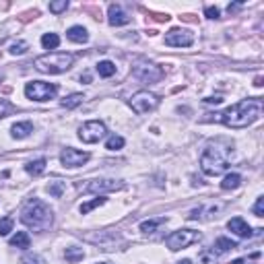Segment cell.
<instances>
[{
  "label": "cell",
  "instance_id": "cell-1",
  "mask_svg": "<svg viewBox=\"0 0 264 264\" xmlns=\"http://www.w3.org/2000/svg\"><path fill=\"white\" fill-rule=\"evenodd\" d=\"M231 149H233V145L227 139L211 141L200 155V169L206 176H221L227 169L229 157H231Z\"/></svg>",
  "mask_w": 264,
  "mask_h": 264
},
{
  "label": "cell",
  "instance_id": "cell-2",
  "mask_svg": "<svg viewBox=\"0 0 264 264\" xmlns=\"http://www.w3.org/2000/svg\"><path fill=\"white\" fill-rule=\"evenodd\" d=\"M260 113H262V101H260V97H256V99H244V101L235 103V106L227 108L219 116L227 128L239 130V128L250 126L252 122H256L260 118Z\"/></svg>",
  "mask_w": 264,
  "mask_h": 264
},
{
  "label": "cell",
  "instance_id": "cell-3",
  "mask_svg": "<svg viewBox=\"0 0 264 264\" xmlns=\"http://www.w3.org/2000/svg\"><path fill=\"white\" fill-rule=\"evenodd\" d=\"M21 221L27 227H31L33 231H45L54 223V213L45 202L39 198H31L25 202V206L21 209Z\"/></svg>",
  "mask_w": 264,
  "mask_h": 264
},
{
  "label": "cell",
  "instance_id": "cell-4",
  "mask_svg": "<svg viewBox=\"0 0 264 264\" xmlns=\"http://www.w3.org/2000/svg\"><path fill=\"white\" fill-rule=\"evenodd\" d=\"M36 68L39 73L45 75H62L68 68H73L75 64V56L66 54V52H54V54H43L39 58H36Z\"/></svg>",
  "mask_w": 264,
  "mask_h": 264
},
{
  "label": "cell",
  "instance_id": "cell-5",
  "mask_svg": "<svg viewBox=\"0 0 264 264\" xmlns=\"http://www.w3.org/2000/svg\"><path fill=\"white\" fill-rule=\"evenodd\" d=\"M200 237H202L200 231H194V229H178V231H174L165 239V246L169 250L178 252V250H184V248L200 242Z\"/></svg>",
  "mask_w": 264,
  "mask_h": 264
},
{
  "label": "cell",
  "instance_id": "cell-6",
  "mask_svg": "<svg viewBox=\"0 0 264 264\" xmlns=\"http://www.w3.org/2000/svg\"><path fill=\"white\" fill-rule=\"evenodd\" d=\"M58 93V87L54 83H43V81H31L25 85V95L31 101H50Z\"/></svg>",
  "mask_w": 264,
  "mask_h": 264
},
{
  "label": "cell",
  "instance_id": "cell-7",
  "mask_svg": "<svg viewBox=\"0 0 264 264\" xmlns=\"http://www.w3.org/2000/svg\"><path fill=\"white\" fill-rule=\"evenodd\" d=\"M163 75H165L163 68L157 66V64H151V62H141V64H136L132 68V76L139 78V81H143V83H149V85L159 83L163 78Z\"/></svg>",
  "mask_w": 264,
  "mask_h": 264
},
{
  "label": "cell",
  "instance_id": "cell-8",
  "mask_svg": "<svg viewBox=\"0 0 264 264\" xmlns=\"http://www.w3.org/2000/svg\"><path fill=\"white\" fill-rule=\"evenodd\" d=\"M106 134H108L106 124L99 122V120H89V122H85L81 126V128H78V139H81L83 143H87V145L99 143Z\"/></svg>",
  "mask_w": 264,
  "mask_h": 264
},
{
  "label": "cell",
  "instance_id": "cell-9",
  "mask_svg": "<svg viewBox=\"0 0 264 264\" xmlns=\"http://www.w3.org/2000/svg\"><path fill=\"white\" fill-rule=\"evenodd\" d=\"M157 106H159V97L155 93H149V91H139V93H134L130 97V108L139 116L153 112Z\"/></svg>",
  "mask_w": 264,
  "mask_h": 264
},
{
  "label": "cell",
  "instance_id": "cell-10",
  "mask_svg": "<svg viewBox=\"0 0 264 264\" xmlns=\"http://www.w3.org/2000/svg\"><path fill=\"white\" fill-rule=\"evenodd\" d=\"M165 43L171 48H188L194 43V36L188 29H171L165 36Z\"/></svg>",
  "mask_w": 264,
  "mask_h": 264
},
{
  "label": "cell",
  "instance_id": "cell-11",
  "mask_svg": "<svg viewBox=\"0 0 264 264\" xmlns=\"http://www.w3.org/2000/svg\"><path fill=\"white\" fill-rule=\"evenodd\" d=\"M89 153H83V151H76L73 147H66L64 151L60 153V161L64 167H81L89 161Z\"/></svg>",
  "mask_w": 264,
  "mask_h": 264
},
{
  "label": "cell",
  "instance_id": "cell-12",
  "mask_svg": "<svg viewBox=\"0 0 264 264\" xmlns=\"http://www.w3.org/2000/svg\"><path fill=\"white\" fill-rule=\"evenodd\" d=\"M124 184L122 182H116V180H91L87 186L83 188V192L91 194V192H113V190H122Z\"/></svg>",
  "mask_w": 264,
  "mask_h": 264
},
{
  "label": "cell",
  "instance_id": "cell-13",
  "mask_svg": "<svg viewBox=\"0 0 264 264\" xmlns=\"http://www.w3.org/2000/svg\"><path fill=\"white\" fill-rule=\"evenodd\" d=\"M227 227H229V231H233L237 237H246V239H250L254 233H260V231H262V229H252V227L242 219V217H233V219L227 223Z\"/></svg>",
  "mask_w": 264,
  "mask_h": 264
},
{
  "label": "cell",
  "instance_id": "cell-14",
  "mask_svg": "<svg viewBox=\"0 0 264 264\" xmlns=\"http://www.w3.org/2000/svg\"><path fill=\"white\" fill-rule=\"evenodd\" d=\"M108 21L112 27H122V25H128L130 23V15L120 6V4H110L108 8Z\"/></svg>",
  "mask_w": 264,
  "mask_h": 264
},
{
  "label": "cell",
  "instance_id": "cell-15",
  "mask_svg": "<svg viewBox=\"0 0 264 264\" xmlns=\"http://www.w3.org/2000/svg\"><path fill=\"white\" fill-rule=\"evenodd\" d=\"M66 38L71 39V41H75V43H87L89 41V33H87L85 27L75 25V27H71V29L66 31Z\"/></svg>",
  "mask_w": 264,
  "mask_h": 264
},
{
  "label": "cell",
  "instance_id": "cell-16",
  "mask_svg": "<svg viewBox=\"0 0 264 264\" xmlns=\"http://www.w3.org/2000/svg\"><path fill=\"white\" fill-rule=\"evenodd\" d=\"M31 132H33L31 122H17V124H13V128H10V134H13L15 139H27Z\"/></svg>",
  "mask_w": 264,
  "mask_h": 264
},
{
  "label": "cell",
  "instance_id": "cell-17",
  "mask_svg": "<svg viewBox=\"0 0 264 264\" xmlns=\"http://www.w3.org/2000/svg\"><path fill=\"white\" fill-rule=\"evenodd\" d=\"M167 223L165 217H157V219H149V221H143L141 223V231L143 233H155L159 227H163Z\"/></svg>",
  "mask_w": 264,
  "mask_h": 264
},
{
  "label": "cell",
  "instance_id": "cell-18",
  "mask_svg": "<svg viewBox=\"0 0 264 264\" xmlns=\"http://www.w3.org/2000/svg\"><path fill=\"white\" fill-rule=\"evenodd\" d=\"M10 246L13 248H21V250H27L31 246V239L27 231H17L13 237H10Z\"/></svg>",
  "mask_w": 264,
  "mask_h": 264
},
{
  "label": "cell",
  "instance_id": "cell-19",
  "mask_svg": "<svg viewBox=\"0 0 264 264\" xmlns=\"http://www.w3.org/2000/svg\"><path fill=\"white\" fill-rule=\"evenodd\" d=\"M45 163H48V161H45L43 157L41 159H36V161H29L25 165V171H27L29 176H41L43 171H45Z\"/></svg>",
  "mask_w": 264,
  "mask_h": 264
},
{
  "label": "cell",
  "instance_id": "cell-20",
  "mask_svg": "<svg viewBox=\"0 0 264 264\" xmlns=\"http://www.w3.org/2000/svg\"><path fill=\"white\" fill-rule=\"evenodd\" d=\"M239 186H242V176H239V174H227L223 178V182H221L223 190H235Z\"/></svg>",
  "mask_w": 264,
  "mask_h": 264
},
{
  "label": "cell",
  "instance_id": "cell-21",
  "mask_svg": "<svg viewBox=\"0 0 264 264\" xmlns=\"http://www.w3.org/2000/svg\"><path fill=\"white\" fill-rule=\"evenodd\" d=\"M64 258H66V262L76 264V262H81V260L85 258V252H83V248H76V246H73V248H66V252H64Z\"/></svg>",
  "mask_w": 264,
  "mask_h": 264
},
{
  "label": "cell",
  "instance_id": "cell-22",
  "mask_svg": "<svg viewBox=\"0 0 264 264\" xmlns=\"http://www.w3.org/2000/svg\"><path fill=\"white\" fill-rule=\"evenodd\" d=\"M97 73H99V76H103V78H110V76L116 75V64L110 62V60H101V62L97 64Z\"/></svg>",
  "mask_w": 264,
  "mask_h": 264
},
{
  "label": "cell",
  "instance_id": "cell-23",
  "mask_svg": "<svg viewBox=\"0 0 264 264\" xmlns=\"http://www.w3.org/2000/svg\"><path fill=\"white\" fill-rule=\"evenodd\" d=\"M83 101H85V95H83V93H73V95H68V97L62 99V108H66V110H75V108L81 106Z\"/></svg>",
  "mask_w": 264,
  "mask_h": 264
},
{
  "label": "cell",
  "instance_id": "cell-24",
  "mask_svg": "<svg viewBox=\"0 0 264 264\" xmlns=\"http://www.w3.org/2000/svg\"><path fill=\"white\" fill-rule=\"evenodd\" d=\"M235 248H237V244L231 242L229 237H219V239L215 242V252H219V254H225V252L235 250Z\"/></svg>",
  "mask_w": 264,
  "mask_h": 264
},
{
  "label": "cell",
  "instance_id": "cell-25",
  "mask_svg": "<svg viewBox=\"0 0 264 264\" xmlns=\"http://www.w3.org/2000/svg\"><path fill=\"white\" fill-rule=\"evenodd\" d=\"M41 45L45 50H56L60 45V36L58 33H45V36L41 38Z\"/></svg>",
  "mask_w": 264,
  "mask_h": 264
},
{
  "label": "cell",
  "instance_id": "cell-26",
  "mask_svg": "<svg viewBox=\"0 0 264 264\" xmlns=\"http://www.w3.org/2000/svg\"><path fill=\"white\" fill-rule=\"evenodd\" d=\"M106 200H108V198L97 196V198L89 200V202H83V204H81V209H78V211H81V215H89L93 209H97V206H103V204H106Z\"/></svg>",
  "mask_w": 264,
  "mask_h": 264
},
{
  "label": "cell",
  "instance_id": "cell-27",
  "mask_svg": "<svg viewBox=\"0 0 264 264\" xmlns=\"http://www.w3.org/2000/svg\"><path fill=\"white\" fill-rule=\"evenodd\" d=\"M122 147H124V139H122V136H118V134H112L110 139L106 141V149H108V151H120Z\"/></svg>",
  "mask_w": 264,
  "mask_h": 264
},
{
  "label": "cell",
  "instance_id": "cell-28",
  "mask_svg": "<svg viewBox=\"0 0 264 264\" xmlns=\"http://www.w3.org/2000/svg\"><path fill=\"white\" fill-rule=\"evenodd\" d=\"M64 188H66V184H64V182H60V180H54V182H50L48 192L52 194L54 198H60V196H62V192H64Z\"/></svg>",
  "mask_w": 264,
  "mask_h": 264
},
{
  "label": "cell",
  "instance_id": "cell-29",
  "mask_svg": "<svg viewBox=\"0 0 264 264\" xmlns=\"http://www.w3.org/2000/svg\"><path fill=\"white\" fill-rule=\"evenodd\" d=\"M13 231V217H2L0 219V235H8Z\"/></svg>",
  "mask_w": 264,
  "mask_h": 264
},
{
  "label": "cell",
  "instance_id": "cell-30",
  "mask_svg": "<svg viewBox=\"0 0 264 264\" xmlns=\"http://www.w3.org/2000/svg\"><path fill=\"white\" fill-rule=\"evenodd\" d=\"M21 264H45L43 258L39 254H33V252H27L25 256L21 258Z\"/></svg>",
  "mask_w": 264,
  "mask_h": 264
},
{
  "label": "cell",
  "instance_id": "cell-31",
  "mask_svg": "<svg viewBox=\"0 0 264 264\" xmlns=\"http://www.w3.org/2000/svg\"><path fill=\"white\" fill-rule=\"evenodd\" d=\"M68 8V0H60V2H50V13L60 15Z\"/></svg>",
  "mask_w": 264,
  "mask_h": 264
},
{
  "label": "cell",
  "instance_id": "cell-32",
  "mask_svg": "<svg viewBox=\"0 0 264 264\" xmlns=\"http://www.w3.org/2000/svg\"><path fill=\"white\" fill-rule=\"evenodd\" d=\"M25 52H27V43L25 41H17V43L10 45V54H15V56H21Z\"/></svg>",
  "mask_w": 264,
  "mask_h": 264
},
{
  "label": "cell",
  "instance_id": "cell-33",
  "mask_svg": "<svg viewBox=\"0 0 264 264\" xmlns=\"http://www.w3.org/2000/svg\"><path fill=\"white\" fill-rule=\"evenodd\" d=\"M252 211H254L256 217H264V196L256 198V204H254V209H252Z\"/></svg>",
  "mask_w": 264,
  "mask_h": 264
},
{
  "label": "cell",
  "instance_id": "cell-34",
  "mask_svg": "<svg viewBox=\"0 0 264 264\" xmlns=\"http://www.w3.org/2000/svg\"><path fill=\"white\" fill-rule=\"evenodd\" d=\"M204 15L209 17V19H219V15H221V10L217 8V6H206L204 8Z\"/></svg>",
  "mask_w": 264,
  "mask_h": 264
},
{
  "label": "cell",
  "instance_id": "cell-35",
  "mask_svg": "<svg viewBox=\"0 0 264 264\" xmlns=\"http://www.w3.org/2000/svg\"><path fill=\"white\" fill-rule=\"evenodd\" d=\"M8 112H10V103L6 99H0V118H4Z\"/></svg>",
  "mask_w": 264,
  "mask_h": 264
},
{
  "label": "cell",
  "instance_id": "cell-36",
  "mask_svg": "<svg viewBox=\"0 0 264 264\" xmlns=\"http://www.w3.org/2000/svg\"><path fill=\"white\" fill-rule=\"evenodd\" d=\"M204 101H206V103H221L223 99H221V97H206Z\"/></svg>",
  "mask_w": 264,
  "mask_h": 264
},
{
  "label": "cell",
  "instance_id": "cell-37",
  "mask_svg": "<svg viewBox=\"0 0 264 264\" xmlns=\"http://www.w3.org/2000/svg\"><path fill=\"white\" fill-rule=\"evenodd\" d=\"M81 81H85V83H89V81H91V76H89V75H83V76H81Z\"/></svg>",
  "mask_w": 264,
  "mask_h": 264
},
{
  "label": "cell",
  "instance_id": "cell-38",
  "mask_svg": "<svg viewBox=\"0 0 264 264\" xmlns=\"http://www.w3.org/2000/svg\"><path fill=\"white\" fill-rule=\"evenodd\" d=\"M254 85H256V87H262V76L256 78V83H254Z\"/></svg>",
  "mask_w": 264,
  "mask_h": 264
},
{
  "label": "cell",
  "instance_id": "cell-39",
  "mask_svg": "<svg viewBox=\"0 0 264 264\" xmlns=\"http://www.w3.org/2000/svg\"><path fill=\"white\" fill-rule=\"evenodd\" d=\"M178 264H192L190 260H182V262H178Z\"/></svg>",
  "mask_w": 264,
  "mask_h": 264
},
{
  "label": "cell",
  "instance_id": "cell-40",
  "mask_svg": "<svg viewBox=\"0 0 264 264\" xmlns=\"http://www.w3.org/2000/svg\"><path fill=\"white\" fill-rule=\"evenodd\" d=\"M0 83H2V76H0Z\"/></svg>",
  "mask_w": 264,
  "mask_h": 264
}]
</instances>
